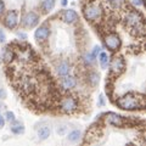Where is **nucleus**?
<instances>
[{"label":"nucleus","instance_id":"obj_13","mask_svg":"<svg viewBox=\"0 0 146 146\" xmlns=\"http://www.w3.org/2000/svg\"><path fill=\"white\" fill-rule=\"evenodd\" d=\"M71 63L66 61V60H61L58 61L56 65H55V71H56L57 76L60 77H63V76H67L71 73Z\"/></svg>","mask_w":146,"mask_h":146},{"label":"nucleus","instance_id":"obj_25","mask_svg":"<svg viewBox=\"0 0 146 146\" xmlns=\"http://www.w3.org/2000/svg\"><path fill=\"white\" fill-rule=\"evenodd\" d=\"M100 51H101V48H100V46H98V45H96V46L94 48V50H93V51H91V55H93V56H94L95 58H98V55L100 54Z\"/></svg>","mask_w":146,"mask_h":146},{"label":"nucleus","instance_id":"obj_16","mask_svg":"<svg viewBox=\"0 0 146 146\" xmlns=\"http://www.w3.org/2000/svg\"><path fill=\"white\" fill-rule=\"evenodd\" d=\"M106 6L111 11H119L124 6V0H106Z\"/></svg>","mask_w":146,"mask_h":146},{"label":"nucleus","instance_id":"obj_32","mask_svg":"<svg viewBox=\"0 0 146 146\" xmlns=\"http://www.w3.org/2000/svg\"><path fill=\"white\" fill-rule=\"evenodd\" d=\"M6 98V91L4 89H0V99H5Z\"/></svg>","mask_w":146,"mask_h":146},{"label":"nucleus","instance_id":"obj_20","mask_svg":"<svg viewBox=\"0 0 146 146\" xmlns=\"http://www.w3.org/2000/svg\"><path fill=\"white\" fill-rule=\"evenodd\" d=\"M56 5V0H43L40 9H42L43 13H49Z\"/></svg>","mask_w":146,"mask_h":146},{"label":"nucleus","instance_id":"obj_28","mask_svg":"<svg viewBox=\"0 0 146 146\" xmlns=\"http://www.w3.org/2000/svg\"><path fill=\"white\" fill-rule=\"evenodd\" d=\"M105 105V98H104V95H100L99 96V101H98V106H104Z\"/></svg>","mask_w":146,"mask_h":146},{"label":"nucleus","instance_id":"obj_17","mask_svg":"<svg viewBox=\"0 0 146 146\" xmlns=\"http://www.w3.org/2000/svg\"><path fill=\"white\" fill-rule=\"evenodd\" d=\"M86 82H88V84L90 86H93V88L98 86L99 85V82H100L99 73L95 72V71H90L88 74H86Z\"/></svg>","mask_w":146,"mask_h":146},{"label":"nucleus","instance_id":"obj_7","mask_svg":"<svg viewBox=\"0 0 146 146\" xmlns=\"http://www.w3.org/2000/svg\"><path fill=\"white\" fill-rule=\"evenodd\" d=\"M110 73L111 76H115L116 78L119 74H122L125 71V60L122 56H116L112 58V61L110 62Z\"/></svg>","mask_w":146,"mask_h":146},{"label":"nucleus","instance_id":"obj_10","mask_svg":"<svg viewBox=\"0 0 146 146\" xmlns=\"http://www.w3.org/2000/svg\"><path fill=\"white\" fill-rule=\"evenodd\" d=\"M60 17H61V20L65 22V23H67V25L76 23V22L79 20L78 13H77L74 10H72V9H66V10H63L61 12Z\"/></svg>","mask_w":146,"mask_h":146},{"label":"nucleus","instance_id":"obj_11","mask_svg":"<svg viewBox=\"0 0 146 146\" xmlns=\"http://www.w3.org/2000/svg\"><path fill=\"white\" fill-rule=\"evenodd\" d=\"M105 121H106L108 124L113 125V127H123V125H124V123L127 122L125 118L123 116H119V115L113 113V112L107 113L106 117H105Z\"/></svg>","mask_w":146,"mask_h":146},{"label":"nucleus","instance_id":"obj_2","mask_svg":"<svg viewBox=\"0 0 146 146\" xmlns=\"http://www.w3.org/2000/svg\"><path fill=\"white\" fill-rule=\"evenodd\" d=\"M116 105L124 111H138L144 110L145 99L144 95H138L134 93H128L116 100Z\"/></svg>","mask_w":146,"mask_h":146},{"label":"nucleus","instance_id":"obj_21","mask_svg":"<svg viewBox=\"0 0 146 146\" xmlns=\"http://www.w3.org/2000/svg\"><path fill=\"white\" fill-rule=\"evenodd\" d=\"M80 138H82V131L78 129H74L70 131V133H67V140L70 143H78Z\"/></svg>","mask_w":146,"mask_h":146},{"label":"nucleus","instance_id":"obj_31","mask_svg":"<svg viewBox=\"0 0 146 146\" xmlns=\"http://www.w3.org/2000/svg\"><path fill=\"white\" fill-rule=\"evenodd\" d=\"M17 35H18V38L22 39V40H26V39H27V34H26V33H22V32L17 33Z\"/></svg>","mask_w":146,"mask_h":146},{"label":"nucleus","instance_id":"obj_9","mask_svg":"<svg viewBox=\"0 0 146 146\" xmlns=\"http://www.w3.org/2000/svg\"><path fill=\"white\" fill-rule=\"evenodd\" d=\"M50 36V27L48 23H44L42 26H39L34 32V39L38 43H44L46 42Z\"/></svg>","mask_w":146,"mask_h":146},{"label":"nucleus","instance_id":"obj_30","mask_svg":"<svg viewBox=\"0 0 146 146\" xmlns=\"http://www.w3.org/2000/svg\"><path fill=\"white\" fill-rule=\"evenodd\" d=\"M5 118H4V116L0 113V129H3L4 127H5Z\"/></svg>","mask_w":146,"mask_h":146},{"label":"nucleus","instance_id":"obj_33","mask_svg":"<svg viewBox=\"0 0 146 146\" xmlns=\"http://www.w3.org/2000/svg\"><path fill=\"white\" fill-rule=\"evenodd\" d=\"M67 3H68V0H61V5L62 6H67Z\"/></svg>","mask_w":146,"mask_h":146},{"label":"nucleus","instance_id":"obj_34","mask_svg":"<svg viewBox=\"0 0 146 146\" xmlns=\"http://www.w3.org/2000/svg\"><path fill=\"white\" fill-rule=\"evenodd\" d=\"M1 108H3V107H1V105H0V110H1Z\"/></svg>","mask_w":146,"mask_h":146},{"label":"nucleus","instance_id":"obj_5","mask_svg":"<svg viewBox=\"0 0 146 146\" xmlns=\"http://www.w3.org/2000/svg\"><path fill=\"white\" fill-rule=\"evenodd\" d=\"M104 43H105V46L112 52L118 51L122 46V40L116 32H108V33L105 34Z\"/></svg>","mask_w":146,"mask_h":146},{"label":"nucleus","instance_id":"obj_18","mask_svg":"<svg viewBox=\"0 0 146 146\" xmlns=\"http://www.w3.org/2000/svg\"><path fill=\"white\" fill-rule=\"evenodd\" d=\"M98 58H99V63L101 66L102 70H106L108 68V65H110V56L106 51H100V54L98 55Z\"/></svg>","mask_w":146,"mask_h":146},{"label":"nucleus","instance_id":"obj_26","mask_svg":"<svg viewBox=\"0 0 146 146\" xmlns=\"http://www.w3.org/2000/svg\"><path fill=\"white\" fill-rule=\"evenodd\" d=\"M5 13V4L3 0H0V18L3 17V15Z\"/></svg>","mask_w":146,"mask_h":146},{"label":"nucleus","instance_id":"obj_14","mask_svg":"<svg viewBox=\"0 0 146 146\" xmlns=\"http://www.w3.org/2000/svg\"><path fill=\"white\" fill-rule=\"evenodd\" d=\"M15 58H16V54H15V50H13L12 46H6L5 49H4V51H3V60L5 61L6 63H12L13 61H15Z\"/></svg>","mask_w":146,"mask_h":146},{"label":"nucleus","instance_id":"obj_19","mask_svg":"<svg viewBox=\"0 0 146 146\" xmlns=\"http://www.w3.org/2000/svg\"><path fill=\"white\" fill-rule=\"evenodd\" d=\"M11 133H13L15 135H20V134H23L25 133V125L22 124L21 122L18 121H13L11 122V128H10Z\"/></svg>","mask_w":146,"mask_h":146},{"label":"nucleus","instance_id":"obj_4","mask_svg":"<svg viewBox=\"0 0 146 146\" xmlns=\"http://www.w3.org/2000/svg\"><path fill=\"white\" fill-rule=\"evenodd\" d=\"M78 107L79 101L73 95H66V96H62L58 100V110L62 113H66V115H72V113L77 112Z\"/></svg>","mask_w":146,"mask_h":146},{"label":"nucleus","instance_id":"obj_6","mask_svg":"<svg viewBox=\"0 0 146 146\" xmlns=\"http://www.w3.org/2000/svg\"><path fill=\"white\" fill-rule=\"evenodd\" d=\"M39 21H40V18L36 12H34V11L25 12L21 18V27L22 28H26V29L35 28V27L39 25Z\"/></svg>","mask_w":146,"mask_h":146},{"label":"nucleus","instance_id":"obj_22","mask_svg":"<svg viewBox=\"0 0 146 146\" xmlns=\"http://www.w3.org/2000/svg\"><path fill=\"white\" fill-rule=\"evenodd\" d=\"M95 58L93 55H91V52H88V54H85L84 55V57H83V62H84V66L85 67H91L95 63Z\"/></svg>","mask_w":146,"mask_h":146},{"label":"nucleus","instance_id":"obj_15","mask_svg":"<svg viewBox=\"0 0 146 146\" xmlns=\"http://www.w3.org/2000/svg\"><path fill=\"white\" fill-rule=\"evenodd\" d=\"M36 135H38V139L40 141H44L49 139V136L51 135V128H50L49 125H43L40 127L38 130H36Z\"/></svg>","mask_w":146,"mask_h":146},{"label":"nucleus","instance_id":"obj_23","mask_svg":"<svg viewBox=\"0 0 146 146\" xmlns=\"http://www.w3.org/2000/svg\"><path fill=\"white\" fill-rule=\"evenodd\" d=\"M4 118H5V121L9 122V123H11L16 119V117H15V113H13L12 111H6L5 112V116H4Z\"/></svg>","mask_w":146,"mask_h":146},{"label":"nucleus","instance_id":"obj_27","mask_svg":"<svg viewBox=\"0 0 146 146\" xmlns=\"http://www.w3.org/2000/svg\"><path fill=\"white\" fill-rule=\"evenodd\" d=\"M6 40V35H5V32H4L3 29H0V43H5Z\"/></svg>","mask_w":146,"mask_h":146},{"label":"nucleus","instance_id":"obj_8","mask_svg":"<svg viewBox=\"0 0 146 146\" xmlns=\"http://www.w3.org/2000/svg\"><path fill=\"white\" fill-rule=\"evenodd\" d=\"M18 12L16 10H10L5 13V16L3 17V25L5 26L7 29H15L18 26Z\"/></svg>","mask_w":146,"mask_h":146},{"label":"nucleus","instance_id":"obj_1","mask_svg":"<svg viewBox=\"0 0 146 146\" xmlns=\"http://www.w3.org/2000/svg\"><path fill=\"white\" fill-rule=\"evenodd\" d=\"M124 25L135 36H140L141 39L145 35V23H144V16L139 11L131 10L124 16Z\"/></svg>","mask_w":146,"mask_h":146},{"label":"nucleus","instance_id":"obj_12","mask_svg":"<svg viewBox=\"0 0 146 146\" xmlns=\"http://www.w3.org/2000/svg\"><path fill=\"white\" fill-rule=\"evenodd\" d=\"M77 84H78V82H77V78L73 76H63L61 77V80H60V86L63 89V90H72L74 89Z\"/></svg>","mask_w":146,"mask_h":146},{"label":"nucleus","instance_id":"obj_29","mask_svg":"<svg viewBox=\"0 0 146 146\" xmlns=\"http://www.w3.org/2000/svg\"><path fill=\"white\" fill-rule=\"evenodd\" d=\"M133 4L136 7H140L144 5V0H133Z\"/></svg>","mask_w":146,"mask_h":146},{"label":"nucleus","instance_id":"obj_24","mask_svg":"<svg viewBox=\"0 0 146 146\" xmlns=\"http://www.w3.org/2000/svg\"><path fill=\"white\" fill-rule=\"evenodd\" d=\"M57 134L58 135H66L68 133V127L67 125H60V127H57Z\"/></svg>","mask_w":146,"mask_h":146},{"label":"nucleus","instance_id":"obj_3","mask_svg":"<svg viewBox=\"0 0 146 146\" xmlns=\"http://www.w3.org/2000/svg\"><path fill=\"white\" fill-rule=\"evenodd\" d=\"M83 15L86 21L96 23L104 17V7L98 3H86L83 6Z\"/></svg>","mask_w":146,"mask_h":146}]
</instances>
